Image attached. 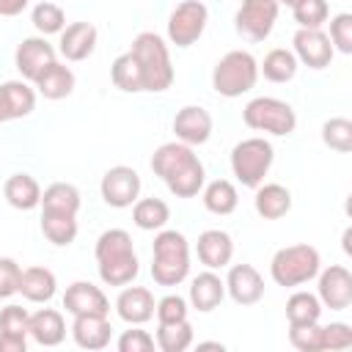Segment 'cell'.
<instances>
[{"instance_id": "cell-11", "label": "cell", "mask_w": 352, "mask_h": 352, "mask_svg": "<svg viewBox=\"0 0 352 352\" xmlns=\"http://www.w3.org/2000/svg\"><path fill=\"white\" fill-rule=\"evenodd\" d=\"M55 60H58V50L47 41V36H28L14 50V66L28 82H36L38 74Z\"/></svg>"}, {"instance_id": "cell-10", "label": "cell", "mask_w": 352, "mask_h": 352, "mask_svg": "<svg viewBox=\"0 0 352 352\" xmlns=\"http://www.w3.org/2000/svg\"><path fill=\"white\" fill-rule=\"evenodd\" d=\"M140 173L129 165H113L104 170L102 182H99V192H102V201L113 209H126L132 206L138 198H140Z\"/></svg>"}, {"instance_id": "cell-43", "label": "cell", "mask_w": 352, "mask_h": 352, "mask_svg": "<svg viewBox=\"0 0 352 352\" xmlns=\"http://www.w3.org/2000/svg\"><path fill=\"white\" fill-rule=\"evenodd\" d=\"M118 352H151L157 346L154 336L148 330H140V324H132L129 330H124L116 341Z\"/></svg>"}, {"instance_id": "cell-6", "label": "cell", "mask_w": 352, "mask_h": 352, "mask_svg": "<svg viewBox=\"0 0 352 352\" xmlns=\"http://www.w3.org/2000/svg\"><path fill=\"white\" fill-rule=\"evenodd\" d=\"M231 173L242 187L256 190L275 162V148L264 138H245L231 148Z\"/></svg>"}, {"instance_id": "cell-7", "label": "cell", "mask_w": 352, "mask_h": 352, "mask_svg": "<svg viewBox=\"0 0 352 352\" xmlns=\"http://www.w3.org/2000/svg\"><path fill=\"white\" fill-rule=\"evenodd\" d=\"M242 121L245 126L256 129V132H267L275 138H286L297 129V113L289 102L278 99V96H256L245 104L242 110Z\"/></svg>"}, {"instance_id": "cell-8", "label": "cell", "mask_w": 352, "mask_h": 352, "mask_svg": "<svg viewBox=\"0 0 352 352\" xmlns=\"http://www.w3.org/2000/svg\"><path fill=\"white\" fill-rule=\"evenodd\" d=\"M206 22L209 8L204 0H182L168 16V41L179 50H187L204 36Z\"/></svg>"}, {"instance_id": "cell-38", "label": "cell", "mask_w": 352, "mask_h": 352, "mask_svg": "<svg viewBox=\"0 0 352 352\" xmlns=\"http://www.w3.org/2000/svg\"><path fill=\"white\" fill-rule=\"evenodd\" d=\"M322 143L333 151L349 154L352 151V121L344 116H333L322 124Z\"/></svg>"}, {"instance_id": "cell-34", "label": "cell", "mask_w": 352, "mask_h": 352, "mask_svg": "<svg viewBox=\"0 0 352 352\" xmlns=\"http://www.w3.org/2000/svg\"><path fill=\"white\" fill-rule=\"evenodd\" d=\"M319 316H322V302L314 292L297 289L289 294V300H286L289 324H311V322H319Z\"/></svg>"}, {"instance_id": "cell-5", "label": "cell", "mask_w": 352, "mask_h": 352, "mask_svg": "<svg viewBox=\"0 0 352 352\" xmlns=\"http://www.w3.org/2000/svg\"><path fill=\"white\" fill-rule=\"evenodd\" d=\"M256 82H258V60L248 50H228L212 69V88L226 99H236L253 91Z\"/></svg>"}, {"instance_id": "cell-39", "label": "cell", "mask_w": 352, "mask_h": 352, "mask_svg": "<svg viewBox=\"0 0 352 352\" xmlns=\"http://www.w3.org/2000/svg\"><path fill=\"white\" fill-rule=\"evenodd\" d=\"M289 341L300 352H324V327L319 322L289 324Z\"/></svg>"}, {"instance_id": "cell-31", "label": "cell", "mask_w": 352, "mask_h": 352, "mask_svg": "<svg viewBox=\"0 0 352 352\" xmlns=\"http://www.w3.org/2000/svg\"><path fill=\"white\" fill-rule=\"evenodd\" d=\"M80 190L69 182H52L41 192V212H60V214H77L80 212Z\"/></svg>"}, {"instance_id": "cell-29", "label": "cell", "mask_w": 352, "mask_h": 352, "mask_svg": "<svg viewBox=\"0 0 352 352\" xmlns=\"http://www.w3.org/2000/svg\"><path fill=\"white\" fill-rule=\"evenodd\" d=\"M201 201H204L206 212L226 217V214L236 212V206H239V192H236L234 182H228V179H214V182L204 184Z\"/></svg>"}, {"instance_id": "cell-1", "label": "cell", "mask_w": 352, "mask_h": 352, "mask_svg": "<svg viewBox=\"0 0 352 352\" xmlns=\"http://www.w3.org/2000/svg\"><path fill=\"white\" fill-rule=\"evenodd\" d=\"M94 256H96L99 278L107 286H126L140 272V261H138L132 236L124 228H107V231H102L99 239H96Z\"/></svg>"}, {"instance_id": "cell-40", "label": "cell", "mask_w": 352, "mask_h": 352, "mask_svg": "<svg viewBox=\"0 0 352 352\" xmlns=\"http://www.w3.org/2000/svg\"><path fill=\"white\" fill-rule=\"evenodd\" d=\"M292 16L300 28H322L330 19V6L327 0H302L292 8Z\"/></svg>"}, {"instance_id": "cell-13", "label": "cell", "mask_w": 352, "mask_h": 352, "mask_svg": "<svg viewBox=\"0 0 352 352\" xmlns=\"http://www.w3.org/2000/svg\"><path fill=\"white\" fill-rule=\"evenodd\" d=\"M316 278H319L316 297H319L322 308L346 311L352 305V272L344 264H330V267L319 270Z\"/></svg>"}, {"instance_id": "cell-32", "label": "cell", "mask_w": 352, "mask_h": 352, "mask_svg": "<svg viewBox=\"0 0 352 352\" xmlns=\"http://www.w3.org/2000/svg\"><path fill=\"white\" fill-rule=\"evenodd\" d=\"M170 220V206L162 198H138L132 204V223L140 231H160Z\"/></svg>"}, {"instance_id": "cell-19", "label": "cell", "mask_w": 352, "mask_h": 352, "mask_svg": "<svg viewBox=\"0 0 352 352\" xmlns=\"http://www.w3.org/2000/svg\"><path fill=\"white\" fill-rule=\"evenodd\" d=\"M154 294L146 286H124L121 294L116 297V314L126 324H146L154 319Z\"/></svg>"}, {"instance_id": "cell-35", "label": "cell", "mask_w": 352, "mask_h": 352, "mask_svg": "<svg viewBox=\"0 0 352 352\" xmlns=\"http://www.w3.org/2000/svg\"><path fill=\"white\" fill-rule=\"evenodd\" d=\"M110 80L124 94H140L143 91V74L132 52H121L110 66Z\"/></svg>"}, {"instance_id": "cell-44", "label": "cell", "mask_w": 352, "mask_h": 352, "mask_svg": "<svg viewBox=\"0 0 352 352\" xmlns=\"http://www.w3.org/2000/svg\"><path fill=\"white\" fill-rule=\"evenodd\" d=\"M28 322H30V314L28 308L11 302L0 311V333H14V336H28Z\"/></svg>"}, {"instance_id": "cell-15", "label": "cell", "mask_w": 352, "mask_h": 352, "mask_svg": "<svg viewBox=\"0 0 352 352\" xmlns=\"http://www.w3.org/2000/svg\"><path fill=\"white\" fill-rule=\"evenodd\" d=\"M212 116L206 107L201 104H184L176 116H173V135L176 140L187 143V146H204L212 138Z\"/></svg>"}, {"instance_id": "cell-9", "label": "cell", "mask_w": 352, "mask_h": 352, "mask_svg": "<svg viewBox=\"0 0 352 352\" xmlns=\"http://www.w3.org/2000/svg\"><path fill=\"white\" fill-rule=\"evenodd\" d=\"M278 0H242L234 16V28L248 41H264L278 22Z\"/></svg>"}, {"instance_id": "cell-30", "label": "cell", "mask_w": 352, "mask_h": 352, "mask_svg": "<svg viewBox=\"0 0 352 352\" xmlns=\"http://www.w3.org/2000/svg\"><path fill=\"white\" fill-rule=\"evenodd\" d=\"M297 69H300V63H297L294 52L286 47L270 50L264 55V60L258 63V74H264V80H270V82H292Z\"/></svg>"}, {"instance_id": "cell-46", "label": "cell", "mask_w": 352, "mask_h": 352, "mask_svg": "<svg viewBox=\"0 0 352 352\" xmlns=\"http://www.w3.org/2000/svg\"><path fill=\"white\" fill-rule=\"evenodd\" d=\"M324 327V349H346L352 346V327L346 322H330Z\"/></svg>"}, {"instance_id": "cell-36", "label": "cell", "mask_w": 352, "mask_h": 352, "mask_svg": "<svg viewBox=\"0 0 352 352\" xmlns=\"http://www.w3.org/2000/svg\"><path fill=\"white\" fill-rule=\"evenodd\" d=\"M157 346L162 352H184L192 346L195 341V333H192V324L190 319H182V322H170V324H160L157 322V336H154Z\"/></svg>"}, {"instance_id": "cell-21", "label": "cell", "mask_w": 352, "mask_h": 352, "mask_svg": "<svg viewBox=\"0 0 352 352\" xmlns=\"http://www.w3.org/2000/svg\"><path fill=\"white\" fill-rule=\"evenodd\" d=\"M226 300V280L214 272V270H206V272H198L192 280H190V292H187V302L201 311V314H209L214 311L220 302Z\"/></svg>"}, {"instance_id": "cell-28", "label": "cell", "mask_w": 352, "mask_h": 352, "mask_svg": "<svg viewBox=\"0 0 352 352\" xmlns=\"http://www.w3.org/2000/svg\"><path fill=\"white\" fill-rule=\"evenodd\" d=\"M3 195H6L8 206H14L19 212H30L41 204V184L30 173H11L3 184Z\"/></svg>"}, {"instance_id": "cell-50", "label": "cell", "mask_w": 352, "mask_h": 352, "mask_svg": "<svg viewBox=\"0 0 352 352\" xmlns=\"http://www.w3.org/2000/svg\"><path fill=\"white\" fill-rule=\"evenodd\" d=\"M297 3H302V0H278V6H289V8H294Z\"/></svg>"}, {"instance_id": "cell-17", "label": "cell", "mask_w": 352, "mask_h": 352, "mask_svg": "<svg viewBox=\"0 0 352 352\" xmlns=\"http://www.w3.org/2000/svg\"><path fill=\"white\" fill-rule=\"evenodd\" d=\"M36 88L28 80H6L0 82V124L28 118L36 110Z\"/></svg>"}, {"instance_id": "cell-33", "label": "cell", "mask_w": 352, "mask_h": 352, "mask_svg": "<svg viewBox=\"0 0 352 352\" xmlns=\"http://www.w3.org/2000/svg\"><path fill=\"white\" fill-rule=\"evenodd\" d=\"M77 214H60V212H41V234L55 248H69L77 239Z\"/></svg>"}, {"instance_id": "cell-49", "label": "cell", "mask_w": 352, "mask_h": 352, "mask_svg": "<svg viewBox=\"0 0 352 352\" xmlns=\"http://www.w3.org/2000/svg\"><path fill=\"white\" fill-rule=\"evenodd\" d=\"M198 349H223L220 341H198Z\"/></svg>"}, {"instance_id": "cell-24", "label": "cell", "mask_w": 352, "mask_h": 352, "mask_svg": "<svg viewBox=\"0 0 352 352\" xmlns=\"http://www.w3.org/2000/svg\"><path fill=\"white\" fill-rule=\"evenodd\" d=\"M110 322L107 316H96V314H82V316H74L72 322V338L80 349H104L110 344Z\"/></svg>"}, {"instance_id": "cell-26", "label": "cell", "mask_w": 352, "mask_h": 352, "mask_svg": "<svg viewBox=\"0 0 352 352\" xmlns=\"http://www.w3.org/2000/svg\"><path fill=\"white\" fill-rule=\"evenodd\" d=\"M162 182H165V187H168L176 198H195V195L204 190V184H206V168H204V162H201L198 154H195V157L187 160L182 168H176L173 173H168Z\"/></svg>"}, {"instance_id": "cell-23", "label": "cell", "mask_w": 352, "mask_h": 352, "mask_svg": "<svg viewBox=\"0 0 352 352\" xmlns=\"http://www.w3.org/2000/svg\"><path fill=\"white\" fill-rule=\"evenodd\" d=\"M28 336H30L38 346H58V344H63V338H66L63 314L55 311V308H38L36 314H30Z\"/></svg>"}, {"instance_id": "cell-14", "label": "cell", "mask_w": 352, "mask_h": 352, "mask_svg": "<svg viewBox=\"0 0 352 352\" xmlns=\"http://www.w3.org/2000/svg\"><path fill=\"white\" fill-rule=\"evenodd\" d=\"M226 294L236 305H256L264 297V278L253 264H228Z\"/></svg>"}, {"instance_id": "cell-22", "label": "cell", "mask_w": 352, "mask_h": 352, "mask_svg": "<svg viewBox=\"0 0 352 352\" xmlns=\"http://www.w3.org/2000/svg\"><path fill=\"white\" fill-rule=\"evenodd\" d=\"M253 209L261 220H280L292 212V192L278 182H261L253 195Z\"/></svg>"}, {"instance_id": "cell-4", "label": "cell", "mask_w": 352, "mask_h": 352, "mask_svg": "<svg viewBox=\"0 0 352 352\" xmlns=\"http://www.w3.org/2000/svg\"><path fill=\"white\" fill-rule=\"evenodd\" d=\"M322 270V258H319V250L308 242H300V245H286L280 250H275L272 261H270V275L278 286H286V289H297L308 280H314Z\"/></svg>"}, {"instance_id": "cell-2", "label": "cell", "mask_w": 352, "mask_h": 352, "mask_svg": "<svg viewBox=\"0 0 352 352\" xmlns=\"http://www.w3.org/2000/svg\"><path fill=\"white\" fill-rule=\"evenodd\" d=\"M190 275V242L176 228H160L151 242V278L157 286H179Z\"/></svg>"}, {"instance_id": "cell-16", "label": "cell", "mask_w": 352, "mask_h": 352, "mask_svg": "<svg viewBox=\"0 0 352 352\" xmlns=\"http://www.w3.org/2000/svg\"><path fill=\"white\" fill-rule=\"evenodd\" d=\"M63 308L72 316H82V314H96V316H107L110 314V300L107 294L94 286L91 280H74L72 286H66L63 292Z\"/></svg>"}, {"instance_id": "cell-27", "label": "cell", "mask_w": 352, "mask_h": 352, "mask_svg": "<svg viewBox=\"0 0 352 352\" xmlns=\"http://www.w3.org/2000/svg\"><path fill=\"white\" fill-rule=\"evenodd\" d=\"M74 82H77V80H74V72H72L66 63L55 60V63H50V66L38 74V80L33 82V88H36L38 96H44V99H50V102H58V99L72 96Z\"/></svg>"}, {"instance_id": "cell-42", "label": "cell", "mask_w": 352, "mask_h": 352, "mask_svg": "<svg viewBox=\"0 0 352 352\" xmlns=\"http://www.w3.org/2000/svg\"><path fill=\"white\" fill-rule=\"evenodd\" d=\"M187 311H190V302L182 294H165L162 300H157L154 316H157L160 324H170V322L187 319Z\"/></svg>"}, {"instance_id": "cell-51", "label": "cell", "mask_w": 352, "mask_h": 352, "mask_svg": "<svg viewBox=\"0 0 352 352\" xmlns=\"http://www.w3.org/2000/svg\"><path fill=\"white\" fill-rule=\"evenodd\" d=\"M217 3H220V0H217Z\"/></svg>"}, {"instance_id": "cell-12", "label": "cell", "mask_w": 352, "mask_h": 352, "mask_svg": "<svg viewBox=\"0 0 352 352\" xmlns=\"http://www.w3.org/2000/svg\"><path fill=\"white\" fill-rule=\"evenodd\" d=\"M292 52L297 58V63L308 66V69H327L336 50L327 38V33L322 28H300L292 38Z\"/></svg>"}, {"instance_id": "cell-25", "label": "cell", "mask_w": 352, "mask_h": 352, "mask_svg": "<svg viewBox=\"0 0 352 352\" xmlns=\"http://www.w3.org/2000/svg\"><path fill=\"white\" fill-rule=\"evenodd\" d=\"M55 292H58V278H55L52 270L38 267V264L22 270V275H19V292L16 294H22L28 302H41L44 305V302H50L55 297Z\"/></svg>"}, {"instance_id": "cell-37", "label": "cell", "mask_w": 352, "mask_h": 352, "mask_svg": "<svg viewBox=\"0 0 352 352\" xmlns=\"http://www.w3.org/2000/svg\"><path fill=\"white\" fill-rule=\"evenodd\" d=\"M30 22L33 28L38 30V36H58L63 28H66V14L58 3H50V0H41L33 6L30 11Z\"/></svg>"}, {"instance_id": "cell-18", "label": "cell", "mask_w": 352, "mask_h": 352, "mask_svg": "<svg viewBox=\"0 0 352 352\" xmlns=\"http://www.w3.org/2000/svg\"><path fill=\"white\" fill-rule=\"evenodd\" d=\"M195 253H198V261L206 270H223L234 258V239L223 228H206V231L198 234Z\"/></svg>"}, {"instance_id": "cell-45", "label": "cell", "mask_w": 352, "mask_h": 352, "mask_svg": "<svg viewBox=\"0 0 352 352\" xmlns=\"http://www.w3.org/2000/svg\"><path fill=\"white\" fill-rule=\"evenodd\" d=\"M19 275H22V267L14 258L0 256V300H8L11 294L19 292Z\"/></svg>"}, {"instance_id": "cell-48", "label": "cell", "mask_w": 352, "mask_h": 352, "mask_svg": "<svg viewBox=\"0 0 352 352\" xmlns=\"http://www.w3.org/2000/svg\"><path fill=\"white\" fill-rule=\"evenodd\" d=\"M30 0H0V16H19Z\"/></svg>"}, {"instance_id": "cell-20", "label": "cell", "mask_w": 352, "mask_h": 352, "mask_svg": "<svg viewBox=\"0 0 352 352\" xmlns=\"http://www.w3.org/2000/svg\"><path fill=\"white\" fill-rule=\"evenodd\" d=\"M96 38H99V33L91 22H72L58 33V52L66 60L80 63L96 50Z\"/></svg>"}, {"instance_id": "cell-47", "label": "cell", "mask_w": 352, "mask_h": 352, "mask_svg": "<svg viewBox=\"0 0 352 352\" xmlns=\"http://www.w3.org/2000/svg\"><path fill=\"white\" fill-rule=\"evenodd\" d=\"M25 349H28V336L0 333V352H25Z\"/></svg>"}, {"instance_id": "cell-41", "label": "cell", "mask_w": 352, "mask_h": 352, "mask_svg": "<svg viewBox=\"0 0 352 352\" xmlns=\"http://www.w3.org/2000/svg\"><path fill=\"white\" fill-rule=\"evenodd\" d=\"M330 44L336 52L341 55H352V14H336L330 19V33H327Z\"/></svg>"}, {"instance_id": "cell-3", "label": "cell", "mask_w": 352, "mask_h": 352, "mask_svg": "<svg viewBox=\"0 0 352 352\" xmlns=\"http://www.w3.org/2000/svg\"><path fill=\"white\" fill-rule=\"evenodd\" d=\"M140 66V74H143V91L148 94H162L173 85V63H170V50L165 44L162 36L151 33V30H143L132 38V50H129Z\"/></svg>"}]
</instances>
